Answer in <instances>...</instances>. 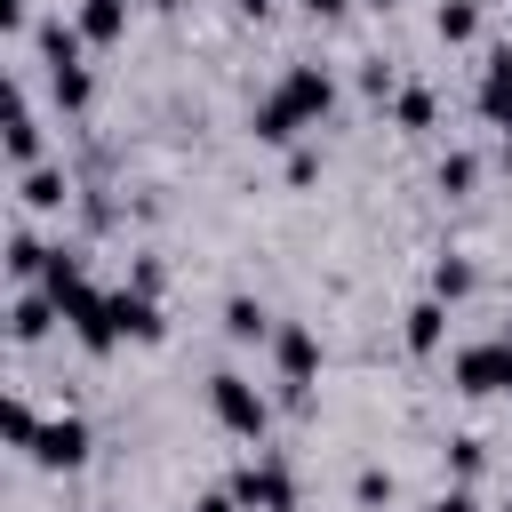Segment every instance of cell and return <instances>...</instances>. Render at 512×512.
<instances>
[{
    "mask_svg": "<svg viewBox=\"0 0 512 512\" xmlns=\"http://www.w3.org/2000/svg\"><path fill=\"white\" fill-rule=\"evenodd\" d=\"M328 104H336V80H328L320 64H288V72H280V88H272V96H256L248 128H256V144H288L296 128H320V120H328Z\"/></svg>",
    "mask_w": 512,
    "mask_h": 512,
    "instance_id": "1",
    "label": "cell"
},
{
    "mask_svg": "<svg viewBox=\"0 0 512 512\" xmlns=\"http://www.w3.org/2000/svg\"><path fill=\"white\" fill-rule=\"evenodd\" d=\"M208 408H216V424H224L232 440H264V432H272V400H264L240 368H216V376H208Z\"/></svg>",
    "mask_w": 512,
    "mask_h": 512,
    "instance_id": "2",
    "label": "cell"
},
{
    "mask_svg": "<svg viewBox=\"0 0 512 512\" xmlns=\"http://www.w3.org/2000/svg\"><path fill=\"white\" fill-rule=\"evenodd\" d=\"M448 376H456V392H472V400H488V392H512V328H504V336H480V344H464V352L448 360Z\"/></svg>",
    "mask_w": 512,
    "mask_h": 512,
    "instance_id": "3",
    "label": "cell"
},
{
    "mask_svg": "<svg viewBox=\"0 0 512 512\" xmlns=\"http://www.w3.org/2000/svg\"><path fill=\"white\" fill-rule=\"evenodd\" d=\"M232 496H240V512H296V472L280 456H248L232 472Z\"/></svg>",
    "mask_w": 512,
    "mask_h": 512,
    "instance_id": "4",
    "label": "cell"
},
{
    "mask_svg": "<svg viewBox=\"0 0 512 512\" xmlns=\"http://www.w3.org/2000/svg\"><path fill=\"white\" fill-rule=\"evenodd\" d=\"M272 368H280L288 400H304V384L320 376V336H312L304 320H280V328H272Z\"/></svg>",
    "mask_w": 512,
    "mask_h": 512,
    "instance_id": "5",
    "label": "cell"
},
{
    "mask_svg": "<svg viewBox=\"0 0 512 512\" xmlns=\"http://www.w3.org/2000/svg\"><path fill=\"white\" fill-rule=\"evenodd\" d=\"M32 464H40V472H80V464H88V424H80L72 408L48 416L40 440H32Z\"/></svg>",
    "mask_w": 512,
    "mask_h": 512,
    "instance_id": "6",
    "label": "cell"
},
{
    "mask_svg": "<svg viewBox=\"0 0 512 512\" xmlns=\"http://www.w3.org/2000/svg\"><path fill=\"white\" fill-rule=\"evenodd\" d=\"M112 320H120V344L136 336V344H160L168 336V320H160V304L144 296V288H112Z\"/></svg>",
    "mask_w": 512,
    "mask_h": 512,
    "instance_id": "7",
    "label": "cell"
},
{
    "mask_svg": "<svg viewBox=\"0 0 512 512\" xmlns=\"http://www.w3.org/2000/svg\"><path fill=\"white\" fill-rule=\"evenodd\" d=\"M480 112L504 128L512 120V40H496L488 56H480Z\"/></svg>",
    "mask_w": 512,
    "mask_h": 512,
    "instance_id": "8",
    "label": "cell"
},
{
    "mask_svg": "<svg viewBox=\"0 0 512 512\" xmlns=\"http://www.w3.org/2000/svg\"><path fill=\"white\" fill-rule=\"evenodd\" d=\"M32 48H40V72H64V64H80L88 40H80L72 16H40V24H32Z\"/></svg>",
    "mask_w": 512,
    "mask_h": 512,
    "instance_id": "9",
    "label": "cell"
},
{
    "mask_svg": "<svg viewBox=\"0 0 512 512\" xmlns=\"http://www.w3.org/2000/svg\"><path fill=\"white\" fill-rule=\"evenodd\" d=\"M8 160H16V176L40 168V112H32L24 80H16V96H8Z\"/></svg>",
    "mask_w": 512,
    "mask_h": 512,
    "instance_id": "10",
    "label": "cell"
},
{
    "mask_svg": "<svg viewBox=\"0 0 512 512\" xmlns=\"http://www.w3.org/2000/svg\"><path fill=\"white\" fill-rule=\"evenodd\" d=\"M56 320H64V312H56L48 288H16V304H8V336H16V344H40Z\"/></svg>",
    "mask_w": 512,
    "mask_h": 512,
    "instance_id": "11",
    "label": "cell"
},
{
    "mask_svg": "<svg viewBox=\"0 0 512 512\" xmlns=\"http://www.w3.org/2000/svg\"><path fill=\"white\" fill-rule=\"evenodd\" d=\"M16 192H24V208H32V216H56V208L72 200V176H64L56 160H40V168H24V176H16Z\"/></svg>",
    "mask_w": 512,
    "mask_h": 512,
    "instance_id": "12",
    "label": "cell"
},
{
    "mask_svg": "<svg viewBox=\"0 0 512 512\" xmlns=\"http://www.w3.org/2000/svg\"><path fill=\"white\" fill-rule=\"evenodd\" d=\"M400 336H408V352H440V344H448V304H440V296H416V304L400 312Z\"/></svg>",
    "mask_w": 512,
    "mask_h": 512,
    "instance_id": "13",
    "label": "cell"
},
{
    "mask_svg": "<svg viewBox=\"0 0 512 512\" xmlns=\"http://www.w3.org/2000/svg\"><path fill=\"white\" fill-rule=\"evenodd\" d=\"M48 256H56V248H48V240H40L32 224H16V232H8V272H16V288H40Z\"/></svg>",
    "mask_w": 512,
    "mask_h": 512,
    "instance_id": "14",
    "label": "cell"
},
{
    "mask_svg": "<svg viewBox=\"0 0 512 512\" xmlns=\"http://www.w3.org/2000/svg\"><path fill=\"white\" fill-rule=\"evenodd\" d=\"M72 24H80V40H88V48H112V40L128 32V0H80V16H72Z\"/></svg>",
    "mask_w": 512,
    "mask_h": 512,
    "instance_id": "15",
    "label": "cell"
},
{
    "mask_svg": "<svg viewBox=\"0 0 512 512\" xmlns=\"http://www.w3.org/2000/svg\"><path fill=\"white\" fill-rule=\"evenodd\" d=\"M472 288H480V272H472V256H456V248H440V256H432V296H440V304H464Z\"/></svg>",
    "mask_w": 512,
    "mask_h": 512,
    "instance_id": "16",
    "label": "cell"
},
{
    "mask_svg": "<svg viewBox=\"0 0 512 512\" xmlns=\"http://www.w3.org/2000/svg\"><path fill=\"white\" fill-rule=\"evenodd\" d=\"M272 328H280V320H272L256 296H232V304H224V336H232V344H272Z\"/></svg>",
    "mask_w": 512,
    "mask_h": 512,
    "instance_id": "17",
    "label": "cell"
},
{
    "mask_svg": "<svg viewBox=\"0 0 512 512\" xmlns=\"http://www.w3.org/2000/svg\"><path fill=\"white\" fill-rule=\"evenodd\" d=\"M432 32H440L448 48L480 40V0H440V8H432Z\"/></svg>",
    "mask_w": 512,
    "mask_h": 512,
    "instance_id": "18",
    "label": "cell"
},
{
    "mask_svg": "<svg viewBox=\"0 0 512 512\" xmlns=\"http://www.w3.org/2000/svg\"><path fill=\"white\" fill-rule=\"evenodd\" d=\"M48 96H56V112H88V96H96L88 64H64V72H48Z\"/></svg>",
    "mask_w": 512,
    "mask_h": 512,
    "instance_id": "19",
    "label": "cell"
},
{
    "mask_svg": "<svg viewBox=\"0 0 512 512\" xmlns=\"http://www.w3.org/2000/svg\"><path fill=\"white\" fill-rule=\"evenodd\" d=\"M392 120H400L408 136H424V128L440 120V96H432V88H400V96H392Z\"/></svg>",
    "mask_w": 512,
    "mask_h": 512,
    "instance_id": "20",
    "label": "cell"
},
{
    "mask_svg": "<svg viewBox=\"0 0 512 512\" xmlns=\"http://www.w3.org/2000/svg\"><path fill=\"white\" fill-rule=\"evenodd\" d=\"M40 424H48V416H40V408H32L24 392H16L8 408H0V432H8V448H24V456H32V440H40Z\"/></svg>",
    "mask_w": 512,
    "mask_h": 512,
    "instance_id": "21",
    "label": "cell"
},
{
    "mask_svg": "<svg viewBox=\"0 0 512 512\" xmlns=\"http://www.w3.org/2000/svg\"><path fill=\"white\" fill-rule=\"evenodd\" d=\"M448 472L472 488V480L488 472V440H480V432H456V440H448Z\"/></svg>",
    "mask_w": 512,
    "mask_h": 512,
    "instance_id": "22",
    "label": "cell"
},
{
    "mask_svg": "<svg viewBox=\"0 0 512 512\" xmlns=\"http://www.w3.org/2000/svg\"><path fill=\"white\" fill-rule=\"evenodd\" d=\"M432 184H440V192H472V184H480V160H472V152H440Z\"/></svg>",
    "mask_w": 512,
    "mask_h": 512,
    "instance_id": "23",
    "label": "cell"
},
{
    "mask_svg": "<svg viewBox=\"0 0 512 512\" xmlns=\"http://www.w3.org/2000/svg\"><path fill=\"white\" fill-rule=\"evenodd\" d=\"M360 96H376V104H384V96H400V80H392V64H384V56H360Z\"/></svg>",
    "mask_w": 512,
    "mask_h": 512,
    "instance_id": "24",
    "label": "cell"
},
{
    "mask_svg": "<svg viewBox=\"0 0 512 512\" xmlns=\"http://www.w3.org/2000/svg\"><path fill=\"white\" fill-rule=\"evenodd\" d=\"M352 496H360V504H392V472H384V464H360Z\"/></svg>",
    "mask_w": 512,
    "mask_h": 512,
    "instance_id": "25",
    "label": "cell"
},
{
    "mask_svg": "<svg viewBox=\"0 0 512 512\" xmlns=\"http://www.w3.org/2000/svg\"><path fill=\"white\" fill-rule=\"evenodd\" d=\"M0 32L24 40V32H32V0H0Z\"/></svg>",
    "mask_w": 512,
    "mask_h": 512,
    "instance_id": "26",
    "label": "cell"
},
{
    "mask_svg": "<svg viewBox=\"0 0 512 512\" xmlns=\"http://www.w3.org/2000/svg\"><path fill=\"white\" fill-rule=\"evenodd\" d=\"M432 512H480V496H472V488H464V480H448V488H440V496H432Z\"/></svg>",
    "mask_w": 512,
    "mask_h": 512,
    "instance_id": "27",
    "label": "cell"
},
{
    "mask_svg": "<svg viewBox=\"0 0 512 512\" xmlns=\"http://www.w3.org/2000/svg\"><path fill=\"white\" fill-rule=\"evenodd\" d=\"M312 176H320V152L296 144V152H288V184H312Z\"/></svg>",
    "mask_w": 512,
    "mask_h": 512,
    "instance_id": "28",
    "label": "cell"
},
{
    "mask_svg": "<svg viewBox=\"0 0 512 512\" xmlns=\"http://www.w3.org/2000/svg\"><path fill=\"white\" fill-rule=\"evenodd\" d=\"M192 512H240V496H232V488H208V496H200Z\"/></svg>",
    "mask_w": 512,
    "mask_h": 512,
    "instance_id": "29",
    "label": "cell"
},
{
    "mask_svg": "<svg viewBox=\"0 0 512 512\" xmlns=\"http://www.w3.org/2000/svg\"><path fill=\"white\" fill-rule=\"evenodd\" d=\"M344 8H352V0H304V16H320V24H328V16H344Z\"/></svg>",
    "mask_w": 512,
    "mask_h": 512,
    "instance_id": "30",
    "label": "cell"
},
{
    "mask_svg": "<svg viewBox=\"0 0 512 512\" xmlns=\"http://www.w3.org/2000/svg\"><path fill=\"white\" fill-rule=\"evenodd\" d=\"M232 8H240V16H264V8H272V0H232Z\"/></svg>",
    "mask_w": 512,
    "mask_h": 512,
    "instance_id": "31",
    "label": "cell"
},
{
    "mask_svg": "<svg viewBox=\"0 0 512 512\" xmlns=\"http://www.w3.org/2000/svg\"><path fill=\"white\" fill-rule=\"evenodd\" d=\"M496 160H504V168H512V136H504V144H496Z\"/></svg>",
    "mask_w": 512,
    "mask_h": 512,
    "instance_id": "32",
    "label": "cell"
},
{
    "mask_svg": "<svg viewBox=\"0 0 512 512\" xmlns=\"http://www.w3.org/2000/svg\"><path fill=\"white\" fill-rule=\"evenodd\" d=\"M368 8H392V0H368Z\"/></svg>",
    "mask_w": 512,
    "mask_h": 512,
    "instance_id": "33",
    "label": "cell"
},
{
    "mask_svg": "<svg viewBox=\"0 0 512 512\" xmlns=\"http://www.w3.org/2000/svg\"><path fill=\"white\" fill-rule=\"evenodd\" d=\"M160 8H176V0H160Z\"/></svg>",
    "mask_w": 512,
    "mask_h": 512,
    "instance_id": "34",
    "label": "cell"
},
{
    "mask_svg": "<svg viewBox=\"0 0 512 512\" xmlns=\"http://www.w3.org/2000/svg\"><path fill=\"white\" fill-rule=\"evenodd\" d=\"M504 512H512V504H504Z\"/></svg>",
    "mask_w": 512,
    "mask_h": 512,
    "instance_id": "35",
    "label": "cell"
}]
</instances>
